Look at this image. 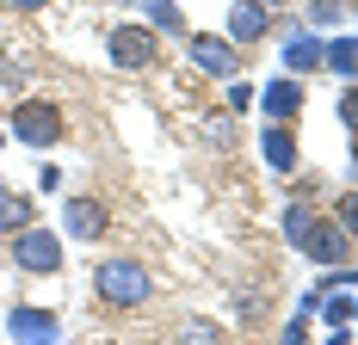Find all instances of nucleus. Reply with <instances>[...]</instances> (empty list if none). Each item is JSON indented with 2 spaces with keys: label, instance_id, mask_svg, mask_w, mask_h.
<instances>
[{
  "label": "nucleus",
  "instance_id": "4468645a",
  "mask_svg": "<svg viewBox=\"0 0 358 345\" xmlns=\"http://www.w3.org/2000/svg\"><path fill=\"white\" fill-rule=\"evenodd\" d=\"M173 339H179V345H222V333H216L210 321H185Z\"/></svg>",
  "mask_w": 358,
  "mask_h": 345
},
{
  "label": "nucleus",
  "instance_id": "412c9836",
  "mask_svg": "<svg viewBox=\"0 0 358 345\" xmlns=\"http://www.w3.org/2000/svg\"><path fill=\"white\" fill-rule=\"evenodd\" d=\"M13 6H19V13H37V6H50V0H13Z\"/></svg>",
  "mask_w": 358,
  "mask_h": 345
},
{
  "label": "nucleus",
  "instance_id": "5701e85b",
  "mask_svg": "<svg viewBox=\"0 0 358 345\" xmlns=\"http://www.w3.org/2000/svg\"><path fill=\"white\" fill-rule=\"evenodd\" d=\"M0 204H6V185H0Z\"/></svg>",
  "mask_w": 358,
  "mask_h": 345
},
{
  "label": "nucleus",
  "instance_id": "4be33fe9",
  "mask_svg": "<svg viewBox=\"0 0 358 345\" xmlns=\"http://www.w3.org/2000/svg\"><path fill=\"white\" fill-rule=\"evenodd\" d=\"M259 6H285V0H259Z\"/></svg>",
  "mask_w": 358,
  "mask_h": 345
},
{
  "label": "nucleus",
  "instance_id": "b1692460",
  "mask_svg": "<svg viewBox=\"0 0 358 345\" xmlns=\"http://www.w3.org/2000/svg\"><path fill=\"white\" fill-rule=\"evenodd\" d=\"M352 161H358V154H352Z\"/></svg>",
  "mask_w": 358,
  "mask_h": 345
},
{
  "label": "nucleus",
  "instance_id": "423d86ee",
  "mask_svg": "<svg viewBox=\"0 0 358 345\" xmlns=\"http://www.w3.org/2000/svg\"><path fill=\"white\" fill-rule=\"evenodd\" d=\"M6 333H13V345H56V314H43V309H13L6 314Z\"/></svg>",
  "mask_w": 358,
  "mask_h": 345
},
{
  "label": "nucleus",
  "instance_id": "9b49d317",
  "mask_svg": "<svg viewBox=\"0 0 358 345\" xmlns=\"http://www.w3.org/2000/svg\"><path fill=\"white\" fill-rule=\"evenodd\" d=\"M285 62H290V74L303 80L309 68H322V43H315L309 31H290V37H285Z\"/></svg>",
  "mask_w": 358,
  "mask_h": 345
},
{
  "label": "nucleus",
  "instance_id": "6e6552de",
  "mask_svg": "<svg viewBox=\"0 0 358 345\" xmlns=\"http://www.w3.org/2000/svg\"><path fill=\"white\" fill-rule=\"evenodd\" d=\"M266 31H272V6H259V0H235V13H229V43H259Z\"/></svg>",
  "mask_w": 358,
  "mask_h": 345
},
{
  "label": "nucleus",
  "instance_id": "9d476101",
  "mask_svg": "<svg viewBox=\"0 0 358 345\" xmlns=\"http://www.w3.org/2000/svg\"><path fill=\"white\" fill-rule=\"evenodd\" d=\"M259 105H266V117H272V124H290V117L303 111V80H296V74L272 80V87L259 93Z\"/></svg>",
  "mask_w": 358,
  "mask_h": 345
},
{
  "label": "nucleus",
  "instance_id": "a211bd4d",
  "mask_svg": "<svg viewBox=\"0 0 358 345\" xmlns=\"http://www.w3.org/2000/svg\"><path fill=\"white\" fill-rule=\"evenodd\" d=\"M148 13H155V25H161V31H185V25H179V6H173V0H155Z\"/></svg>",
  "mask_w": 358,
  "mask_h": 345
},
{
  "label": "nucleus",
  "instance_id": "ddd939ff",
  "mask_svg": "<svg viewBox=\"0 0 358 345\" xmlns=\"http://www.w3.org/2000/svg\"><path fill=\"white\" fill-rule=\"evenodd\" d=\"M322 62L334 74H346V80H352L358 74V37H334V43H322Z\"/></svg>",
  "mask_w": 358,
  "mask_h": 345
},
{
  "label": "nucleus",
  "instance_id": "dca6fc26",
  "mask_svg": "<svg viewBox=\"0 0 358 345\" xmlns=\"http://www.w3.org/2000/svg\"><path fill=\"white\" fill-rule=\"evenodd\" d=\"M0 228H13V235H19V228H31V204H25V198L0 204Z\"/></svg>",
  "mask_w": 358,
  "mask_h": 345
},
{
  "label": "nucleus",
  "instance_id": "f03ea898",
  "mask_svg": "<svg viewBox=\"0 0 358 345\" xmlns=\"http://www.w3.org/2000/svg\"><path fill=\"white\" fill-rule=\"evenodd\" d=\"M13 130H19L25 148H50V142L62 136V111L50 99H19L13 105Z\"/></svg>",
  "mask_w": 358,
  "mask_h": 345
},
{
  "label": "nucleus",
  "instance_id": "f3484780",
  "mask_svg": "<svg viewBox=\"0 0 358 345\" xmlns=\"http://www.w3.org/2000/svg\"><path fill=\"white\" fill-rule=\"evenodd\" d=\"M334 216H340V228H346V235H352V241H358V191H346Z\"/></svg>",
  "mask_w": 358,
  "mask_h": 345
},
{
  "label": "nucleus",
  "instance_id": "39448f33",
  "mask_svg": "<svg viewBox=\"0 0 358 345\" xmlns=\"http://www.w3.org/2000/svg\"><path fill=\"white\" fill-rule=\"evenodd\" d=\"M192 68H204V74H222V80H235V68H241V50H235L229 37L198 31V37H192Z\"/></svg>",
  "mask_w": 358,
  "mask_h": 345
},
{
  "label": "nucleus",
  "instance_id": "1a4fd4ad",
  "mask_svg": "<svg viewBox=\"0 0 358 345\" xmlns=\"http://www.w3.org/2000/svg\"><path fill=\"white\" fill-rule=\"evenodd\" d=\"M62 222H69L74 241H99V235H106V204H99V198H69V204H62Z\"/></svg>",
  "mask_w": 358,
  "mask_h": 345
},
{
  "label": "nucleus",
  "instance_id": "6ab92c4d",
  "mask_svg": "<svg viewBox=\"0 0 358 345\" xmlns=\"http://www.w3.org/2000/svg\"><path fill=\"white\" fill-rule=\"evenodd\" d=\"M340 124L358 136V87H346V93H340Z\"/></svg>",
  "mask_w": 358,
  "mask_h": 345
},
{
  "label": "nucleus",
  "instance_id": "aec40b11",
  "mask_svg": "<svg viewBox=\"0 0 358 345\" xmlns=\"http://www.w3.org/2000/svg\"><path fill=\"white\" fill-rule=\"evenodd\" d=\"M253 99H259V93H253L248 80H235V87H229V111H248V105H253Z\"/></svg>",
  "mask_w": 358,
  "mask_h": 345
},
{
  "label": "nucleus",
  "instance_id": "20e7f679",
  "mask_svg": "<svg viewBox=\"0 0 358 345\" xmlns=\"http://www.w3.org/2000/svg\"><path fill=\"white\" fill-rule=\"evenodd\" d=\"M106 50H111V68L136 74V68L155 62V31H148V25H117V31L106 37Z\"/></svg>",
  "mask_w": 358,
  "mask_h": 345
},
{
  "label": "nucleus",
  "instance_id": "0eeeda50",
  "mask_svg": "<svg viewBox=\"0 0 358 345\" xmlns=\"http://www.w3.org/2000/svg\"><path fill=\"white\" fill-rule=\"evenodd\" d=\"M303 253H309L315 265H340V259H346V228L315 216V222H309V235H303Z\"/></svg>",
  "mask_w": 358,
  "mask_h": 345
},
{
  "label": "nucleus",
  "instance_id": "f8f14e48",
  "mask_svg": "<svg viewBox=\"0 0 358 345\" xmlns=\"http://www.w3.org/2000/svg\"><path fill=\"white\" fill-rule=\"evenodd\" d=\"M266 161L278 172L296 167V136H290V124H272V130H266Z\"/></svg>",
  "mask_w": 358,
  "mask_h": 345
},
{
  "label": "nucleus",
  "instance_id": "7ed1b4c3",
  "mask_svg": "<svg viewBox=\"0 0 358 345\" xmlns=\"http://www.w3.org/2000/svg\"><path fill=\"white\" fill-rule=\"evenodd\" d=\"M13 265H19V272H62V241H56L50 228H19Z\"/></svg>",
  "mask_w": 358,
  "mask_h": 345
},
{
  "label": "nucleus",
  "instance_id": "2eb2a0df",
  "mask_svg": "<svg viewBox=\"0 0 358 345\" xmlns=\"http://www.w3.org/2000/svg\"><path fill=\"white\" fill-rule=\"evenodd\" d=\"M309 222H315V210H309V204H290V210H285V235H290L296 247H303V235H309Z\"/></svg>",
  "mask_w": 358,
  "mask_h": 345
},
{
  "label": "nucleus",
  "instance_id": "f257e3e1",
  "mask_svg": "<svg viewBox=\"0 0 358 345\" xmlns=\"http://www.w3.org/2000/svg\"><path fill=\"white\" fill-rule=\"evenodd\" d=\"M148 290H155V277L136 259H99L93 265V296L106 309H136V302H148Z\"/></svg>",
  "mask_w": 358,
  "mask_h": 345
}]
</instances>
